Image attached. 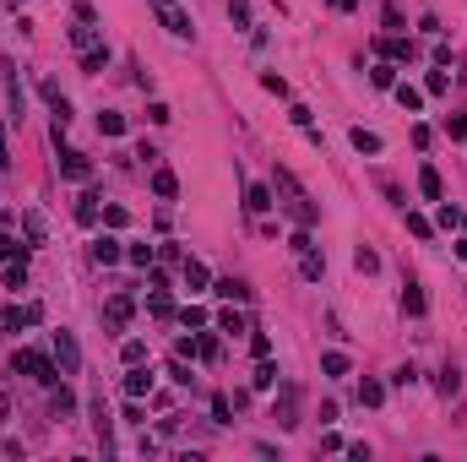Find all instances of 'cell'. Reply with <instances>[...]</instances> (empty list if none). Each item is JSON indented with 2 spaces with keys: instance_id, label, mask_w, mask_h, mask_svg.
I'll return each mask as SVG.
<instances>
[{
  "instance_id": "1",
  "label": "cell",
  "mask_w": 467,
  "mask_h": 462,
  "mask_svg": "<svg viewBox=\"0 0 467 462\" xmlns=\"http://www.w3.org/2000/svg\"><path fill=\"white\" fill-rule=\"evenodd\" d=\"M272 185H277V196H283V207H288V218H294L299 229L321 223V207H315V202L305 196V185H299V180H294L288 169H277V174H272Z\"/></svg>"
},
{
  "instance_id": "2",
  "label": "cell",
  "mask_w": 467,
  "mask_h": 462,
  "mask_svg": "<svg viewBox=\"0 0 467 462\" xmlns=\"http://www.w3.org/2000/svg\"><path fill=\"white\" fill-rule=\"evenodd\" d=\"M11 376H27L39 381V386H60V364H55V354H39V348H17L11 354Z\"/></svg>"
},
{
  "instance_id": "3",
  "label": "cell",
  "mask_w": 467,
  "mask_h": 462,
  "mask_svg": "<svg viewBox=\"0 0 467 462\" xmlns=\"http://www.w3.org/2000/svg\"><path fill=\"white\" fill-rule=\"evenodd\" d=\"M55 364H60V376H77L81 370V348H77V337L65 332V326L55 332Z\"/></svg>"
},
{
  "instance_id": "4",
  "label": "cell",
  "mask_w": 467,
  "mask_h": 462,
  "mask_svg": "<svg viewBox=\"0 0 467 462\" xmlns=\"http://www.w3.org/2000/svg\"><path fill=\"white\" fill-rule=\"evenodd\" d=\"M272 419L283 424V430H294V424H299V386H294V381H283V397L272 402Z\"/></svg>"
},
{
  "instance_id": "5",
  "label": "cell",
  "mask_w": 467,
  "mask_h": 462,
  "mask_svg": "<svg viewBox=\"0 0 467 462\" xmlns=\"http://www.w3.org/2000/svg\"><path fill=\"white\" fill-rule=\"evenodd\" d=\"M158 22L174 33V39H185V33H190V11H185V6H174V0H163V6H158Z\"/></svg>"
},
{
  "instance_id": "6",
  "label": "cell",
  "mask_w": 467,
  "mask_h": 462,
  "mask_svg": "<svg viewBox=\"0 0 467 462\" xmlns=\"http://www.w3.org/2000/svg\"><path fill=\"white\" fill-rule=\"evenodd\" d=\"M120 386H125V397H152V370L147 364H131Z\"/></svg>"
},
{
  "instance_id": "7",
  "label": "cell",
  "mask_w": 467,
  "mask_h": 462,
  "mask_svg": "<svg viewBox=\"0 0 467 462\" xmlns=\"http://www.w3.org/2000/svg\"><path fill=\"white\" fill-rule=\"evenodd\" d=\"M60 174H65V180H77V185H81V180L93 174V164H87V152L65 147V152H60Z\"/></svg>"
},
{
  "instance_id": "8",
  "label": "cell",
  "mask_w": 467,
  "mask_h": 462,
  "mask_svg": "<svg viewBox=\"0 0 467 462\" xmlns=\"http://www.w3.org/2000/svg\"><path fill=\"white\" fill-rule=\"evenodd\" d=\"M120 239H114V234H98V239H93V261H98V267H114V261H120Z\"/></svg>"
},
{
  "instance_id": "9",
  "label": "cell",
  "mask_w": 467,
  "mask_h": 462,
  "mask_svg": "<svg viewBox=\"0 0 467 462\" xmlns=\"http://www.w3.org/2000/svg\"><path fill=\"white\" fill-rule=\"evenodd\" d=\"M131 310H136V305H131V294H114L109 305H103V321H109V326H125V321H131Z\"/></svg>"
},
{
  "instance_id": "10",
  "label": "cell",
  "mask_w": 467,
  "mask_h": 462,
  "mask_svg": "<svg viewBox=\"0 0 467 462\" xmlns=\"http://www.w3.org/2000/svg\"><path fill=\"white\" fill-rule=\"evenodd\" d=\"M299 277H305V283H321V277H326V261L315 256V245H310V251H299Z\"/></svg>"
},
{
  "instance_id": "11",
  "label": "cell",
  "mask_w": 467,
  "mask_h": 462,
  "mask_svg": "<svg viewBox=\"0 0 467 462\" xmlns=\"http://www.w3.org/2000/svg\"><path fill=\"white\" fill-rule=\"evenodd\" d=\"M419 190H424V196H429V202H446V185H440V169H419Z\"/></svg>"
},
{
  "instance_id": "12",
  "label": "cell",
  "mask_w": 467,
  "mask_h": 462,
  "mask_svg": "<svg viewBox=\"0 0 467 462\" xmlns=\"http://www.w3.org/2000/svg\"><path fill=\"white\" fill-rule=\"evenodd\" d=\"M103 65H109V44H93V49H81V71H87V77H98Z\"/></svg>"
},
{
  "instance_id": "13",
  "label": "cell",
  "mask_w": 467,
  "mask_h": 462,
  "mask_svg": "<svg viewBox=\"0 0 467 462\" xmlns=\"http://www.w3.org/2000/svg\"><path fill=\"white\" fill-rule=\"evenodd\" d=\"M391 93H397V104H402L407 114H419V109H424V93H419V87H413V82H397V87H391Z\"/></svg>"
},
{
  "instance_id": "14",
  "label": "cell",
  "mask_w": 467,
  "mask_h": 462,
  "mask_svg": "<svg viewBox=\"0 0 467 462\" xmlns=\"http://www.w3.org/2000/svg\"><path fill=\"white\" fill-rule=\"evenodd\" d=\"M212 294H218V299H250V289H244L239 277H218V283H212Z\"/></svg>"
},
{
  "instance_id": "15",
  "label": "cell",
  "mask_w": 467,
  "mask_h": 462,
  "mask_svg": "<svg viewBox=\"0 0 467 462\" xmlns=\"http://www.w3.org/2000/svg\"><path fill=\"white\" fill-rule=\"evenodd\" d=\"M402 310H407V315H424V310H429V299H424V289H419V283H407V289H402Z\"/></svg>"
},
{
  "instance_id": "16",
  "label": "cell",
  "mask_w": 467,
  "mask_h": 462,
  "mask_svg": "<svg viewBox=\"0 0 467 462\" xmlns=\"http://www.w3.org/2000/svg\"><path fill=\"white\" fill-rule=\"evenodd\" d=\"M185 283H190V294H202L206 283H212V272H206L202 261H185Z\"/></svg>"
},
{
  "instance_id": "17",
  "label": "cell",
  "mask_w": 467,
  "mask_h": 462,
  "mask_svg": "<svg viewBox=\"0 0 467 462\" xmlns=\"http://www.w3.org/2000/svg\"><path fill=\"white\" fill-rule=\"evenodd\" d=\"M359 402H364V408H381V402H386V386H381V381H359Z\"/></svg>"
},
{
  "instance_id": "18",
  "label": "cell",
  "mask_w": 467,
  "mask_h": 462,
  "mask_svg": "<svg viewBox=\"0 0 467 462\" xmlns=\"http://www.w3.org/2000/svg\"><path fill=\"white\" fill-rule=\"evenodd\" d=\"M244 207L266 212V207H272V190H266V185H244Z\"/></svg>"
},
{
  "instance_id": "19",
  "label": "cell",
  "mask_w": 467,
  "mask_h": 462,
  "mask_svg": "<svg viewBox=\"0 0 467 462\" xmlns=\"http://www.w3.org/2000/svg\"><path fill=\"white\" fill-rule=\"evenodd\" d=\"M27 251H33V245H17L11 234H0V261H27Z\"/></svg>"
},
{
  "instance_id": "20",
  "label": "cell",
  "mask_w": 467,
  "mask_h": 462,
  "mask_svg": "<svg viewBox=\"0 0 467 462\" xmlns=\"http://www.w3.org/2000/svg\"><path fill=\"white\" fill-rule=\"evenodd\" d=\"M348 142H353L359 152H381V136H375V131H364V126H353V136H348Z\"/></svg>"
},
{
  "instance_id": "21",
  "label": "cell",
  "mask_w": 467,
  "mask_h": 462,
  "mask_svg": "<svg viewBox=\"0 0 467 462\" xmlns=\"http://www.w3.org/2000/svg\"><path fill=\"white\" fill-rule=\"evenodd\" d=\"M369 82L375 87H397V60H381L375 71H369Z\"/></svg>"
},
{
  "instance_id": "22",
  "label": "cell",
  "mask_w": 467,
  "mask_h": 462,
  "mask_svg": "<svg viewBox=\"0 0 467 462\" xmlns=\"http://www.w3.org/2000/svg\"><path fill=\"white\" fill-rule=\"evenodd\" d=\"M98 131H103V136H125V114L103 109V114H98Z\"/></svg>"
},
{
  "instance_id": "23",
  "label": "cell",
  "mask_w": 467,
  "mask_h": 462,
  "mask_svg": "<svg viewBox=\"0 0 467 462\" xmlns=\"http://www.w3.org/2000/svg\"><path fill=\"white\" fill-rule=\"evenodd\" d=\"M17 326H27V315L17 305H0V332H17Z\"/></svg>"
},
{
  "instance_id": "24",
  "label": "cell",
  "mask_w": 467,
  "mask_h": 462,
  "mask_svg": "<svg viewBox=\"0 0 467 462\" xmlns=\"http://www.w3.org/2000/svg\"><path fill=\"white\" fill-rule=\"evenodd\" d=\"M152 190H158L163 202H169V196H174V190H180V180H174V174H169V169H158V174H152Z\"/></svg>"
},
{
  "instance_id": "25",
  "label": "cell",
  "mask_w": 467,
  "mask_h": 462,
  "mask_svg": "<svg viewBox=\"0 0 467 462\" xmlns=\"http://www.w3.org/2000/svg\"><path fill=\"white\" fill-rule=\"evenodd\" d=\"M272 386H277V364L261 359V370H256V392H272Z\"/></svg>"
},
{
  "instance_id": "26",
  "label": "cell",
  "mask_w": 467,
  "mask_h": 462,
  "mask_svg": "<svg viewBox=\"0 0 467 462\" xmlns=\"http://www.w3.org/2000/svg\"><path fill=\"white\" fill-rule=\"evenodd\" d=\"M77 223H98V196H81L77 202Z\"/></svg>"
},
{
  "instance_id": "27",
  "label": "cell",
  "mask_w": 467,
  "mask_h": 462,
  "mask_svg": "<svg viewBox=\"0 0 467 462\" xmlns=\"http://www.w3.org/2000/svg\"><path fill=\"white\" fill-rule=\"evenodd\" d=\"M22 229H27V245H44V218H39V212H27Z\"/></svg>"
},
{
  "instance_id": "28",
  "label": "cell",
  "mask_w": 467,
  "mask_h": 462,
  "mask_svg": "<svg viewBox=\"0 0 467 462\" xmlns=\"http://www.w3.org/2000/svg\"><path fill=\"white\" fill-rule=\"evenodd\" d=\"M424 87H429V93H435V98H440V93H446V87H451L446 65H435V71H429V77H424Z\"/></svg>"
},
{
  "instance_id": "29",
  "label": "cell",
  "mask_w": 467,
  "mask_h": 462,
  "mask_svg": "<svg viewBox=\"0 0 467 462\" xmlns=\"http://www.w3.org/2000/svg\"><path fill=\"white\" fill-rule=\"evenodd\" d=\"M120 359H125V364H142V359H147V343H142V337H131V343L120 348Z\"/></svg>"
},
{
  "instance_id": "30",
  "label": "cell",
  "mask_w": 467,
  "mask_h": 462,
  "mask_svg": "<svg viewBox=\"0 0 467 462\" xmlns=\"http://www.w3.org/2000/svg\"><path fill=\"white\" fill-rule=\"evenodd\" d=\"M174 321H180V326H206V310H202V305H185Z\"/></svg>"
},
{
  "instance_id": "31",
  "label": "cell",
  "mask_w": 467,
  "mask_h": 462,
  "mask_svg": "<svg viewBox=\"0 0 467 462\" xmlns=\"http://www.w3.org/2000/svg\"><path fill=\"white\" fill-rule=\"evenodd\" d=\"M321 370L326 376H348V354H321Z\"/></svg>"
},
{
  "instance_id": "32",
  "label": "cell",
  "mask_w": 467,
  "mask_h": 462,
  "mask_svg": "<svg viewBox=\"0 0 467 462\" xmlns=\"http://www.w3.org/2000/svg\"><path fill=\"white\" fill-rule=\"evenodd\" d=\"M147 310L158 315V321H169V315H174V305H169V294H163V289H158V294L147 299Z\"/></svg>"
},
{
  "instance_id": "33",
  "label": "cell",
  "mask_w": 467,
  "mask_h": 462,
  "mask_svg": "<svg viewBox=\"0 0 467 462\" xmlns=\"http://www.w3.org/2000/svg\"><path fill=\"white\" fill-rule=\"evenodd\" d=\"M407 234H413V239H429V218L424 212H407Z\"/></svg>"
},
{
  "instance_id": "34",
  "label": "cell",
  "mask_w": 467,
  "mask_h": 462,
  "mask_svg": "<svg viewBox=\"0 0 467 462\" xmlns=\"http://www.w3.org/2000/svg\"><path fill=\"white\" fill-rule=\"evenodd\" d=\"M125 261H131V267H152V245H131Z\"/></svg>"
},
{
  "instance_id": "35",
  "label": "cell",
  "mask_w": 467,
  "mask_h": 462,
  "mask_svg": "<svg viewBox=\"0 0 467 462\" xmlns=\"http://www.w3.org/2000/svg\"><path fill=\"white\" fill-rule=\"evenodd\" d=\"M65 414H77V397L60 386V392H55V419H65Z\"/></svg>"
},
{
  "instance_id": "36",
  "label": "cell",
  "mask_w": 467,
  "mask_h": 462,
  "mask_svg": "<svg viewBox=\"0 0 467 462\" xmlns=\"http://www.w3.org/2000/svg\"><path fill=\"white\" fill-rule=\"evenodd\" d=\"M218 326L234 337V332H244V315H239V310H223V315H218Z\"/></svg>"
},
{
  "instance_id": "37",
  "label": "cell",
  "mask_w": 467,
  "mask_h": 462,
  "mask_svg": "<svg viewBox=\"0 0 467 462\" xmlns=\"http://www.w3.org/2000/svg\"><path fill=\"white\" fill-rule=\"evenodd\" d=\"M446 136H451V142H467V114H451V120H446Z\"/></svg>"
},
{
  "instance_id": "38",
  "label": "cell",
  "mask_w": 467,
  "mask_h": 462,
  "mask_svg": "<svg viewBox=\"0 0 467 462\" xmlns=\"http://www.w3.org/2000/svg\"><path fill=\"white\" fill-rule=\"evenodd\" d=\"M196 354H202V359H218V354H223V343H218V337H196Z\"/></svg>"
},
{
  "instance_id": "39",
  "label": "cell",
  "mask_w": 467,
  "mask_h": 462,
  "mask_svg": "<svg viewBox=\"0 0 467 462\" xmlns=\"http://www.w3.org/2000/svg\"><path fill=\"white\" fill-rule=\"evenodd\" d=\"M103 223H109V229H125V223H131V212H125V207H103Z\"/></svg>"
},
{
  "instance_id": "40",
  "label": "cell",
  "mask_w": 467,
  "mask_h": 462,
  "mask_svg": "<svg viewBox=\"0 0 467 462\" xmlns=\"http://www.w3.org/2000/svg\"><path fill=\"white\" fill-rule=\"evenodd\" d=\"M353 267H359V272H375L381 261H375V251H364V245H359V251H353Z\"/></svg>"
},
{
  "instance_id": "41",
  "label": "cell",
  "mask_w": 467,
  "mask_h": 462,
  "mask_svg": "<svg viewBox=\"0 0 467 462\" xmlns=\"http://www.w3.org/2000/svg\"><path fill=\"white\" fill-rule=\"evenodd\" d=\"M169 381H180V386H190V364H185L180 354H174V364H169Z\"/></svg>"
},
{
  "instance_id": "42",
  "label": "cell",
  "mask_w": 467,
  "mask_h": 462,
  "mask_svg": "<svg viewBox=\"0 0 467 462\" xmlns=\"http://www.w3.org/2000/svg\"><path fill=\"white\" fill-rule=\"evenodd\" d=\"M147 120H152V126H169V120H174V109H169V104H152V109H147Z\"/></svg>"
},
{
  "instance_id": "43",
  "label": "cell",
  "mask_w": 467,
  "mask_h": 462,
  "mask_svg": "<svg viewBox=\"0 0 467 462\" xmlns=\"http://www.w3.org/2000/svg\"><path fill=\"white\" fill-rule=\"evenodd\" d=\"M228 17L239 22V27H250V6H244V0H228Z\"/></svg>"
},
{
  "instance_id": "44",
  "label": "cell",
  "mask_w": 467,
  "mask_h": 462,
  "mask_svg": "<svg viewBox=\"0 0 467 462\" xmlns=\"http://www.w3.org/2000/svg\"><path fill=\"white\" fill-rule=\"evenodd\" d=\"M250 354H256V359H266V354H272V337H266V332H256V337H250Z\"/></svg>"
},
{
  "instance_id": "45",
  "label": "cell",
  "mask_w": 467,
  "mask_h": 462,
  "mask_svg": "<svg viewBox=\"0 0 467 462\" xmlns=\"http://www.w3.org/2000/svg\"><path fill=\"white\" fill-rule=\"evenodd\" d=\"M456 386H462V376H456V370H440V392H446V397H456Z\"/></svg>"
},
{
  "instance_id": "46",
  "label": "cell",
  "mask_w": 467,
  "mask_h": 462,
  "mask_svg": "<svg viewBox=\"0 0 467 462\" xmlns=\"http://www.w3.org/2000/svg\"><path fill=\"white\" fill-rule=\"evenodd\" d=\"M228 414H234V408H228V397H212V419L228 424Z\"/></svg>"
},
{
  "instance_id": "47",
  "label": "cell",
  "mask_w": 467,
  "mask_h": 462,
  "mask_svg": "<svg viewBox=\"0 0 467 462\" xmlns=\"http://www.w3.org/2000/svg\"><path fill=\"white\" fill-rule=\"evenodd\" d=\"M451 251H456V261H467V234L456 239V245H451Z\"/></svg>"
},
{
  "instance_id": "48",
  "label": "cell",
  "mask_w": 467,
  "mask_h": 462,
  "mask_svg": "<svg viewBox=\"0 0 467 462\" xmlns=\"http://www.w3.org/2000/svg\"><path fill=\"white\" fill-rule=\"evenodd\" d=\"M331 6H337V11H353V6H359V0H331Z\"/></svg>"
},
{
  "instance_id": "49",
  "label": "cell",
  "mask_w": 467,
  "mask_h": 462,
  "mask_svg": "<svg viewBox=\"0 0 467 462\" xmlns=\"http://www.w3.org/2000/svg\"><path fill=\"white\" fill-rule=\"evenodd\" d=\"M0 164H11V158H6V131H0Z\"/></svg>"
}]
</instances>
